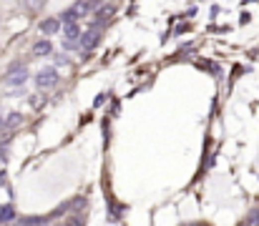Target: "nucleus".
<instances>
[{"label": "nucleus", "mask_w": 259, "mask_h": 226, "mask_svg": "<svg viewBox=\"0 0 259 226\" xmlns=\"http://www.w3.org/2000/svg\"><path fill=\"white\" fill-rule=\"evenodd\" d=\"M56 83H58L56 68H46V70H41L38 75H35V86H38V88H51V86H56Z\"/></svg>", "instance_id": "nucleus-3"}, {"label": "nucleus", "mask_w": 259, "mask_h": 226, "mask_svg": "<svg viewBox=\"0 0 259 226\" xmlns=\"http://www.w3.org/2000/svg\"><path fill=\"white\" fill-rule=\"evenodd\" d=\"M81 28L76 25V20H70L68 25H65V30H63V38H65V48H76L78 46V41H81Z\"/></svg>", "instance_id": "nucleus-2"}, {"label": "nucleus", "mask_w": 259, "mask_h": 226, "mask_svg": "<svg viewBox=\"0 0 259 226\" xmlns=\"http://www.w3.org/2000/svg\"><path fill=\"white\" fill-rule=\"evenodd\" d=\"M20 121H23V118L18 116V113H13V116H8V118H5V128H13V126H18Z\"/></svg>", "instance_id": "nucleus-9"}, {"label": "nucleus", "mask_w": 259, "mask_h": 226, "mask_svg": "<svg viewBox=\"0 0 259 226\" xmlns=\"http://www.w3.org/2000/svg\"><path fill=\"white\" fill-rule=\"evenodd\" d=\"M91 5H93V0H78L76 5H73L70 10H65V15L61 18V20H65V23H70V20H78V18H83V15H88V10H91Z\"/></svg>", "instance_id": "nucleus-1"}, {"label": "nucleus", "mask_w": 259, "mask_h": 226, "mask_svg": "<svg viewBox=\"0 0 259 226\" xmlns=\"http://www.w3.org/2000/svg\"><path fill=\"white\" fill-rule=\"evenodd\" d=\"M3 126H5V121H0V128H3Z\"/></svg>", "instance_id": "nucleus-10"}, {"label": "nucleus", "mask_w": 259, "mask_h": 226, "mask_svg": "<svg viewBox=\"0 0 259 226\" xmlns=\"http://www.w3.org/2000/svg\"><path fill=\"white\" fill-rule=\"evenodd\" d=\"M58 30H61V20H58V18H48V20L41 23V33H46V35L58 33Z\"/></svg>", "instance_id": "nucleus-6"}, {"label": "nucleus", "mask_w": 259, "mask_h": 226, "mask_svg": "<svg viewBox=\"0 0 259 226\" xmlns=\"http://www.w3.org/2000/svg\"><path fill=\"white\" fill-rule=\"evenodd\" d=\"M33 53H35V56H51V53H53V48H51V43H48V41H38V43L33 46Z\"/></svg>", "instance_id": "nucleus-7"}, {"label": "nucleus", "mask_w": 259, "mask_h": 226, "mask_svg": "<svg viewBox=\"0 0 259 226\" xmlns=\"http://www.w3.org/2000/svg\"><path fill=\"white\" fill-rule=\"evenodd\" d=\"M25 81H28V70H25L23 65L10 68V73L5 75V83H8V86H20V83H25Z\"/></svg>", "instance_id": "nucleus-4"}, {"label": "nucleus", "mask_w": 259, "mask_h": 226, "mask_svg": "<svg viewBox=\"0 0 259 226\" xmlns=\"http://www.w3.org/2000/svg\"><path fill=\"white\" fill-rule=\"evenodd\" d=\"M111 13H114V8H111V5H103V8L98 10V15L93 18V25L101 28L103 23H108V20H111Z\"/></svg>", "instance_id": "nucleus-5"}, {"label": "nucleus", "mask_w": 259, "mask_h": 226, "mask_svg": "<svg viewBox=\"0 0 259 226\" xmlns=\"http://www.w3.org/2000/svg\"><path fill=\"white\" fill-rule=\"evenodd\" d=\"M13 219H15L13 206H0V221H13Z\"/></svg>", "instance_id": "nucleus-8"}]
</instances>
